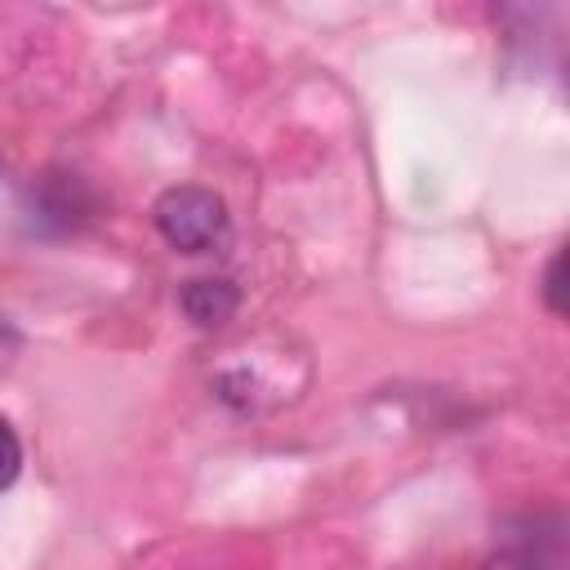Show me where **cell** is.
<instances>
[{
	"label": "cell",
	"instance_id": "1",
	"mask_svg": "<svg viewBox=\"0 0 570 570\" xmlns=\"http://www.w3.org/2000/svg\"><path fill=\"white\" fill-rule=\"evenodd\" d=\"M151 214H156L160 236L183 254H200L218 245L227 232V205L205 187H169Z\"/></svg>",
	"mask_w": 570,
	"mask_h": 570
},
{
	"label": "cell",
	"instance_id": "2",
	"mask_svg": "<svg viewBox=\"0 0 570 570\" xmlns=\"http://www.w3.org/2000/svg\"><path fill=\"white\" fill-rule=\"evenodd\" d=\"M183 312L196 321V325H223L232 312H236V285L232 281H191L183 289Z\"/></svg>",
	"mask_w": 570,
	"mask_h": 570
},
{
	"label": "cell",
	"instance_id": "3",
	"mask_svg": "<svg viewBox=\"0 0 570 570\" xmlns=\"http://www.w3.org/2000/svg\"><path fill=\"white\" fill-rule=\"evenodd\" d=\"M18 472H22V441L9 428V419H0V490L13 485Z\"/></svg>",
	"mask_w": 570,
	"mask_h": 570
},
{
	"label": "cell",
	"instance_id": "4",
	"mask_svg": "<svg viewBox=\"0 0 570 570\" xmlns=\"http://www.w3.org/2000/svg\"><path fill=\"white\" fill-rule=\"evenodd\" d=\"M561 267H566V254L557 249L552 263H548V272H543V298H548V307H552L557 316L566 312V298H561Z\"/></svg>",
	"mask_w": 570,
	"mask_h": 570
},
{
	"label": "cell",
	"instance_id": "5",
	"mask_svg": "<svg viewBox=\"0 0 570 570\" xmlns=\"http://www.w3.org/2000/svg\"><path fill=\"white\" fill-rule=\"evenodd\" d=\"M481 570H543V566H539L530 552H521V548H503V552H494Z\"/></svg>",
	"mask_w": 570,
	"mask_h": 570
}]
</instances>
